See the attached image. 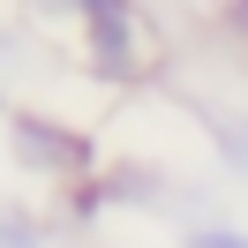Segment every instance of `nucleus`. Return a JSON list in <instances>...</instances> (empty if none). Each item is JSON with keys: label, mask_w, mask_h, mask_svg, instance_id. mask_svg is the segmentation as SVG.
Masks as SVG:
<instances>
[{"label": "nucleus", "mask_w": 248, "mask_h": 248, "mask_svg": "<svg viewBox=\"0 0 248 248\" xmlns=\"http://www.w3.org/2000/svg\"><path fill=\"white\" fill-rule=\"evenodd\" d=\"M83 8V23H91V61L106 68V76H128L136 68V8L128 0H76Z\"/></svg>", "instance_id": "f257e3e1"}, {"label": "nucleus", "mask_w": 248, "mask_h": 248, "mask_svg": "<svg viewBox=\"0 0 248 248\" xmlns=\"http://www.w3.org/2000/svg\"><path fill=\"white\" fill-rule=\"evenodd\" d=\"M0 248H31V226H16V218H0Z\"/></svg>", "instance_id": "f03ea898"}, {"label": "nucleus", "mask_w": 248, "mask_h": 248, "mask_svg": "<svg viewBox=\"0 0 248 248\" xmlns=\"http://www.w3.org/2000/svg\"><path fill=\"white\" fill-rule=\"evenodd\" d=\"M196 248H248V241H233V233H203Z\"/></svg>", "instance_id": "7ed1b4c3"}, {"label": "nucleus", "mask_w": 248, "mask_h": 248, "mask_svg": "<svg viewBox=\"0 0 248 248\" xmlns=\"http://www.w3.org/2000/svg\"><path fill=\"white\" fill-rule=\"evenodd\" d=\"M233 8H241V23H248V0H233Z\"/></svg>", "instance_id": "20e7f679"}]
</instances>
